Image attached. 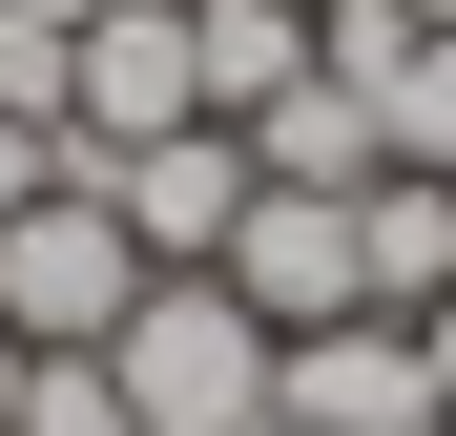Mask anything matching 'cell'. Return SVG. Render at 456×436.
Segmentation results:
<instances>
[{
  "mask_svg": "<svg viewBox=\"0 0 456 436\" xmlns=\"http://www.w3.org/2000/svg\"><path fill=\"white\" fill-rule=\"evenodd\" d=\"M0 415H21V333H0Z\"/></svg>",
  "mask_w": 456,
  "mask_h": 436,
  "instance_id": "obj_15",
  "label": "cell"
},
{
  "mask_svg": "<svg viewBox=\"0 0 456 436\" xmlns=\"http://www.w3.org/2000/svg\"><path fill=\"white\" fill-rule=\"evenodd\" d=\"M228 291H249L270 333H332V312H353V187H249V229H228Z\"/></svg>",
  "mask_w": 456,
  "mask_h": 436,
  "instance_id": "obj_6",
  "label": "cell"
},
{
  "mask_svg": "<svg viewBox=\"0 0 456 436\" xmlns=\"http://www.w3.org/2000/svg\"><path fill=\"white\" fill-rule=\"evenodd\" d=\"M104 374H125V415H145V436H270L290 333H270L228 270H145V312L104 333Z\"/></svg>",
  "mask_w": 456,
  "mask_h": 436,
  "instance_id": "obj_1",
  "label": "cell"
},
{
  "mask_svg": "<svg viewBox=\"0 0 456 436\" xmlns=\"http://www.w3.org/2000/svg\"><path fill=\"white\" fill-rule=\"evenodd\" d=\"M456 291V167H373L353 187V312H436Z\"/></svg>",
  "mask_w": 456,
  "mask_h": 436,
  "instance_id": "obj_7",
  "label": "cell"
},
{
  "mask_svg": "<svg viewBox=\"0 0 456 436\" xmlns=\"http://www.w3.org/2000/svg\"><path fill=\"white\" fill-rule=\"evenodd\" d=\"M62 84H84V21H62V0H0V104L62 125Z\"/></svg>",
  "mask_w": 456,
  "mask_h": 436,
  "instance_id": "obj_12",
  "label": "cell"
},
{
  "mask_svg": "<svg viewBox=\"0 0 456 436\" xmlns=\"http://www.w3.org/2000/svg\"><path fill=\"white\" fill-rule=\"evenodd\" d=\"M62 167H104V145H84V125H21V104H0V208H42Z\"/></svg>",
  "mask_w": 456,
  "mask_h": 436,
  "instance_id": "obj_13",
  "label": "cell"
},
{
  "mask_svg": "<svg viewBox=\"0 0 456 436\" xmlns=\"http://www.w3.org/2000/svg\"><path fill=\"white\" fill-rule=\"evenodd\" d=\"M270 436H436V353H415V312H332V333H290Z\"/></svg>",
  "mask_w": 456,
  "mask_h": 436,
  "instance_id": "obj_3",
  "label": "cell"
},
{
  "mask_svg": "<svg viewBox=\"0 0 456 436\" xmlns=\"http://www.w3.org/2000/svg\"><path fill=\"white\" fill-rule=\"evenodd\" d=\"M104 187H125L145 270H228V229H249V187H270V167H249V125H167V145H125Z\"/></svg>",
  "mask_w": 456,
  "mask_h": 436,
  "instance_id": "obj_4",
  "label": "cell"
},
{
  "mask_svg": "<svg viewBox=\"0 0 456 436\" xmlns=\"http://www.w3.org/2000/svg\"><path fill=\"white\" fill-rule=\"evenodd\" d=\"M415 353H436V415H456V291H436V312H415Z\"/></svg>",
  "mask_w": 456,
  "mask_h": 436,
  "instance_id": "obj_14",
  "label": "cell"
},
{
  "mask_svg": "<svg viewBox=\"0 0 456 436\" xmlns=\"http://www.w3.org/2000/svg\"><path fill=\"white\" fill-rule=\"evenodd\" d=\"M62 125H84L104 167H125V145H167V125H208V84H187V0H104V21H84V84H62Z\"/></svg>",
  "mask_w": 456,
  "mask_h": 436,
  "instance_id": "obj_5",
  "label": "cell"
},
{
  "mask_svg": "<svg viewBox=\"0 0 456 436\" xmlns=\"http://www.w3.org/2000/svg\"><path fill=\"white\" fill-rule=\"evenodd\" d=\"M436 436H456V415H436Z\"/></svg>",
  "mask_w": 456,
  "mask_h": 436,
  "instance_id": "obj_17",
  "label": "cell"
},
{
  "mask_svg": "<svg viewBox=\"0 0 456 436\" xmlns=\"http://www.w3.org/2000/svg\"><path fill=\"white\" fill-rule=\"evenodd\" d=\"M0 436H145V415H125L104 353H21V415H0Z\"/></svg>",
  "mask_w": 456,
  "mask_h": 436,
  "instance_id": "obj_11",
  "label": "cell"
},
{
  "mask_svg": "<svg viewBox=\"0 0 456 436\" xmlns=\"http://www.w3.org/2000/svg\"><path fill=\"white\" fill-rule=\"evenodd\" d=\"M187 84H208V125H249L270 84H312V0H187Z\"/></svg>",
  "mask_w": 456,
  "mask_h": 436,
  "instance_id": "obj_9",
  "label": "cell"
},
{
  "mask_svg": "<svg viewBox=\"0 0 456 436\" xmlns=\"http://www.w3.org/2000/svg\"><path fill=\"white\" fill-rule=\"evenodd\" d=\"M125 312H145V229H125L104 167H62L42 208H0V333L21 353H104Z\"/></svg>",
  "mask_w": 456,
  "mask_h": 436,
  "instance_id": "obj_2",
  "label": "cell"
},
{
  "mask_svg": "<svg viewBox=\"0 0 456 436\" xmlns=\"http://www.w3.org/2000/svg\"><path fill=\"white\" fill-rule=\"evenodd\" d=\"M373 145L395 167H456V21H415V62L373 84Z\"/></svg>",
  "mask_w": 456,
  "mask_h": 436,
  "instance_id": "obj_10",
  "label": "cell"
},
{
  "mask_svg": "<svg viewBox=\"0 0 456 436\" xmlns=\"http://www.w3.org/2000/svg\"><path fill=\"white\" fill-rule=\"evenodd\" d=\"M415 21H456V0H415Z\"/></svg>",
  "mask_w": 456,
  "mask_h": 436,
  "instance_id": "obj_16",
  "label": "cell"
},
{
  "mask_svg": "<svg viewBox=\"0 0 456 436\" xmlns=\"http://www.w3.org/2000/svg\"><path fill=\"white\" fill-rule=\"evenodd\" d=\"M249 167H270V187H373V167H395V145H373V84H332V62L270 84V104H249Z\"/></svg>",
  "mask_w": 456,
  "mask_h": 436,
  "instance_id": "obj_8",
  "label": "cell"
}]
</instances>
